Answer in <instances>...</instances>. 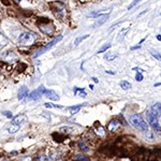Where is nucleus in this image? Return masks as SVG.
Returning <instances> with one entry per match:
<instances>
[{"label":"nucleus","instance_id":"f257e3e1","mask_svg":"<svg viewBox=\"0 0 161 161\" xmlns=\"http://www.w3.org/2000/svg\"><path fill=\"white\" fill-rule=\"evenodd\" d=\"M129 123H131L134 128L137 129L139 131L143 132V133L146 132L147 130H149V128H148V123H146V121L144 120V118L140 115V114H133V115L130 116Z\"/></svg>","mask_w":161,"mask_h":161},{"label":"nucleus","instance_id":"f03ea898","mask_svg":"<svg viewBox=\"0 0 161 161\" xmlns=\"http://www.w3.org/2000/svg\"><path fill=\"white\" fill-rule=\"evenodd\" d=\"M146 119H147L148 125L153 128L154 131H157V132L161 131V127H160V125H159L158 117H157V116H156L150 110L146 112Z\"/></svg>","mask_w":161,"mask_h":161},{"label":"nucleus","instance_id":"7ed1b4c3","mask_svg":"<svg viewBox=\"0 0 161 161\" xmlns=\"http://www.w3.org/2000/svg\"><path fill=\"white\" fill-rule=\"evenodd\" d=\"M35 35L31 32H23L18 38V45L29 46L35 43Z\"/></svg>","mask_w":161,"mask_h":161},{"label":"nucleus","instance_id":"20e7f679","mask_svg":"<svg viewBox=\"0 0 161 161\" xmlns=\"http://www.w3.org/2000/svg\"><path fill=\"white\" fill-rule=\"evenodd\" d=\"M62 40V35H58V37L56 38V39H54L53 41H51V42H48L47 44H45L44 46H42V47H40L39 49H38L37 52L35 53V55H33V58H38L39 56H41L42 54H44L45 52H47L48 49H51L52 47H53L55 44H57V43L59 42V41Z\"/></svg>","mask_w":161,"mask_h":161},{"label":"nucleus","instance_id":"39448f33","mask_svg":"<svg viewBox=\"0 0 161 161\" xmlns=\"http://www.w3.org/2000/svg\"><path fill=\"white\" fill-rule=\"evenodd\" d=\"M0 58L2 59L3 61L5 62H14L17 60V56H16V54L12 51H8V52H4L0 55Z\"/></svg>","mask_w":161,"mask_h":161},{"label":"nucleus","instance_id":"423d86ee","mask_svg":"<svg viewBox=\"0 0 161 161\" xmlns=\"http://www.w3.org/2000/svg\"><path fill=\"white\" fill-rule=\"evenodd\" d=\"M45 90L46 89L44 88V86H40L38 89H35V90H33L32 92H30L28 98H29L30 100H38L40 97H42L43 95H44Z\"/></svg>","mask_w":161,"mask_h":161},{"label":"nucleus","instance_id":"0eeeda50","mask_svg":"<svg viewBox=\"0 0 161 161\" xmlns=\"http://www.w3.org/2000/svg\"><path fill=\"white\" fill-rule=\"evenodd\" d=\"M28 96H29V90H28V88H27L26 86H23V87L19 89L17 98H18V100H24L26 99Z\"/></svg>","mask_w":161,"mask_h":161},{"label":"nucleus","instance_id":"6e6552de","mask_svg":"<svg viewBox=\"0 0 161 161\" xmlns=\"http://www.w3.org/2000/svg\"><path fill=\"white\" fill-rule=\"evenodd\" d=\"M44 96H45L47 99L52 100V101H58L59 100V96L54 90H45Z\"/></svg>","mask_w":161,"mask_h":161},{"label":"nucleus","instance_id":"1a4fd4ad","mask_svg":"<svg viewBox=\"0 0 161 161\" xmlns=\"http://www.w3.org/2000/svg\"><path fill=\"white\" fill-rule=\"evenodd\" d=\"M150 111H151L157 117H160L161 116V103H155L153 106L150 107Z\"/></svg>","mask_w":161,"mask_h":161},{"label":"nucleus","instance_id":"9d476101","mask_svg":"<svg viewBox=\"0 0 161 161\" xmlns=\"http://www.w3.org/2000/svg\"><path fill=\"white\" fill-rule=\"evenodd\" d=\"M84 105H86V103H83V104H78V105H73V106L68 107L67 110L69 111V112L73 115V114H76V113L80 112V110L84 106Z\"/></svg>","mask_w":161,"mask_h":161},{"label":"nucleus","instance_id":"9b49d317","mask_svg":"<svg viewBox=\"0 0 161 161\" xmlns=\"http://www.w3.org/2000/svg\"><path fill=\"white\" fill-rule=\"evenodd\" d=\"M120 127V123L118 120H112L109 125V130L110 131H115L116 129H118Z\"/></svg>","mask_w":161,"mask_h":161},{"label":"nucleus","instance_id":"f8f14e48","mask_svg":"<svg viewBox=\"0 0 161 161\" xmlns=\"http://www.w3.org/2000/svg\"><path fill=\"white\" fill-rule=\"evenodd\" d=\"M107 18H109V14H107V15H103V16H101V17H99V18L96 21V23L94 24V27L101 26L102 24H104L105 21H106Z\"/></svg>","mask_w":161,"mask_h":161},{"label":"nucleus","instance_id":"ddd939ff","mask_svg":"<svg viewBox=\"0 0 161 161\" xmlns=\"http://www.w3.org/2000/svg\"><path fill=\"white\" fill-rule=\"evenodd\" d=\"M13 119V123H17V125H21V123H24L26 120V116L25 115H17L15 117L12 118Z\"/></svg>","mask_w":161,"mask_h":161},{"label":"nucleus","instance_id":"4468645a","mask_svg":"<svg viewBox=\"0 0 161 161\" xmlns=\"http://www.w3.org/2000/svg\"><path fill=\"white\" fill-rule=\"evenodd\" d=\"M110 11H111V9L110 10H102V11H96V12H92V13H90L89 14V16H91V17H98V16H100V15H103V14H109L110 13Z\"/></svg>","mask_w":161,"mask_h":161},{"label":"nucleus","instance_id":"2eb2a0df","mask_svg":"<svg viewBox=\"0 0 161 161\" xmlns=\"http://www.w3.org/2000/svg\"><path fill=\"white\" fill-rule=\"evenodd\" d=\"M19 130V125H17V123H12L10 127H9V132H10L11 134L13 133H16V132Z\"/></svg>","mask_w":161,"mask_h":161},{"label":"nucleus","instance_id":"dca6fc26","mask_svg":"<svg viewBox=\"0 0 161 161\" xmlns=\"http://www.w3.org/2000/svg\"><path fill=\"white\" fill-rule=\"evenodd\" d=\"M7 44H8V39L0 32V48L4 47Z\"/></svg>","mask_w":161,"mask_h":161},{"label":"nucleus","instance_id":"f3484780","mask_svg":"<svg viewBox=\"0 0 161 161\" xmlns=\"http://www.w3.org/2000/svg\"><path fill=\"white\" fill-rule=\"evenodd\" d=\"M119 85H120V87L123 90H128V89L131 88V84L129 83V82H127V80H121L120 83H119Z\"/></svg>","mask_w":161,"mask_h":161},{"label":"nucleus","instance_id":"a211bd4d","mask_svg":"<svg viewBox=\"0 0 161 161\" xmlns=\"http://www.w3.org/2000/svg\"><path fill=\"white\" fill-rule=\"evenodd\" d=\"M74 161H90V159L84 155H76L74 157Z\"/></svg>","mask_w":161,"mask_h":161},{"label":"nucleus","instance_id":"6ab92c4d","mask_svg":"<svg viewBox=\"0 0 161 161\" xmlns=\"http://www.w3.org/2000/svg\"><path fill=\"white\" fill-rule=\"evenodd\" d=\"M74 94L80 95V97H86V92L84 91L83 88H78V87H74Z\"/></svg>","mask_w":161,"mask_h":161},{"label":"nucleus","instance_id":"aec40b11","mask_svg":"<svg viewBox=\"0 0 161 161\" xmlns=\"http://www.w3.org/2000/svg\"><path fill=\"white\" fill-rule=\"evenodd\" d=\"M88 37H89V35H82V37H78V39H76V40L74 41V45L78 46V44H80V43L82 42V41H84L85 39H87Z\"/></svg>","mask_w":161,"mask_h":161},{"label":"nucleus","instance_id":"412c9836","mask_svg":"<svg viewBox=\"0 0 161 161\" xmlns=\"http://www.w3.org/2000/svg\"><path fill=\"white\" fill-rule=\"evenodd\" d=\"M44 105H45L46 109H62V105L54 104V103H45Z\"/></svg>","mask_w":161,"mask_h":161},{"label":"nucleus","instance_id":"4be33fe9","mask_svg":"<svg viewBox=\"0 0 161 161\" xmlns=\"http://www.w3.org/2000/svg\"><path fill=\"white\" fill-rule=\"evenodd\" d=\"M144 135H145V137L147 140H149V141H153L154 140V134L150 130H147L146 132H144Z\"/></svg>","mask_w":161,"mask_h":161},{"label":"nucleus","instance_id":"5701e85b","mask_svg":"<svg viewBox=\"0 0 161 161\" xmlns=\"http://www.w3.org/2000/svg\"><path fill=\"white\" fill-rule=\"evenodd\" d=\"M111 47V44H105L104 46H103V47H101L99 49V52H98V54H100V53H103V52H105L106 51V49H109V48Z\"/></svg>","mask_w":161,"mask_h":161},{"label":"nucleus","instance_id":"b1692460","mask_svg":"<svg viewBox=\"0 0 161 161\" xmlns=\"http://www.w3.org/2000/svg\"><path fill=\"white\" fill-rule=\"evenodd\" d=\"M135 80H137V82H142V80H144V78H143V75H142V73L137 72V75H135Z\"/></svg>","mask_w":161,"mask_h":161},{"label":"nucleus","instance_id":"393cba45","mask_svg":"<svg viewBox=\"0 0 161 161\" xmlns=\"http://www.w3.org/2000/svg\"><path fill=\"white\" fill-rule=\"evenodd\" d=\"M78 145H80V149H83L84 151H85V153H88V151H89L88 147H87V146H85V145H84V143H80Z\"/></svg>","mask_w":161,"mask_h":161},{"label":"nucleus","instance_id":"a878e982","mask_svg":"<svg viewBox=\"0 0 161 161\" xmlns=\"http://www.w3.org/2000/svg\"><path fill=\"white\" fill-rule=\"evenodd\" d=\"M104 58L106 59V60H113V59L116 58V55L114 54V55H105Z\"/></svg>","mask_w":161,"mask_h":161},{"label":"nucleus","instance_id":"bb28decb","mask_svg":"<svg viewBox=\"0 0 161 161\" xmlns=\"http://www.w3.org/2000/svg\"><path fill=\"white\" fill-rule=\"evenodd\" d=\"M3 115H5L8 118H13V115H12V113L9 112V111H4V112H3Z\"/></svg>","mask_w":161,"mask_h":161},{"label":"nucleus","instance_id":"cd10ccee","mask_svg":"<svg viewBox=\"0 0 161 161\" xmlns=\"http://www.w3.org/2000/svg\"><path fill=\"white\" fill-rule=\"evenodd\" d=\"M137 2H139V0H137V1H134V2L133 3H132V4H130V5H129V10H130V9H131V8H133V7H134V5H137Z\"/></svg>","mask_w":161,"mask_h":161},{"label":"nucleus","instance_id":"c85d7f7f","mask_svg":"<svg viewBox=\"0 0 161 161\" xmlns=\"http://www.w3.org/2000/svg\"><path fill=\"white\" fill-rule=\"evenodd\" d=\"M153 56L156 57L157 59H159V60H161V55H157L156 53H153Z\"/></svg>","mask_w":161,"mask_h":161},{"label":"nucleus","instance_id":"c756f323","mask_svg":"<svg viewBox=\"0 0 161 161\" xmlns=\"http://www.w3.org/2000/svg\"><path fill=\"white\" fill-rule=\"evenodd\" d=\"M141 47V45H137V46H132L131 49L132 51H134V49H139V48Z\"/></svg>","mask_w":161,"mask_h":161},{"label":"nucleus","instance_id":"7c9ffc66","mask_svg":"<svg viewBox=\"0 0 161 161\" xmlns=\"http://www.w3.org/2000/svg\"><path fill=\"white\" fill-rule=\"evenodd\" d=\"M133 70H137V72H140V73H142L144 70H142V69H140V68H134Z\"/></svg>","mask_w":161,"mask_h":161},{"label":"nucleus","instance_id":"2f4dec72","mask_svg":"<svg viewBox=\"0 0 161 161\" xmlns=\"http://www.w3.org/2000/svg\"><path fill=\"white\" fill-rule=\"evenodd\" d=\"M2 2L4 3V4H7V5H9V1L8 0H2Z\"/></svg>","mask_w":161,"mask_h":161},{"label":"nucleus","instance_id":"473e14b6","mask_svg":"<svg viewBox=\"0 0 161 161\" xmlns=\"http://www.w3.org/2000/svg\"><path fill=\"white\" fill-rule=\"evenodd\" d=\"M158 86H161V82H159V83H156V84H155V87H158Z\"/></svg>","mask_w":161,"mask_h":161},{"label":"nucleus","instance_id":"72a5a7b5","mask_svg":"<svg viewBox=\"0 0 161 161\" xmlns=\"http://www.w3.org/2000/svg\"><path fill=\"white\" fill-rule=\"evenodd\" d=\"M92 80H94L95 83H98V82H99V80H98V78H92Z\"/></svg>","mask_w":161,"mask_h":161},{"label":"nucleus","instance_id":"f704fd0d","mask_svg":"<svg viewBox=\"0 0 161 161\" xmlns=\"http://www.w3.org/2000/svg\"><path fill=\"white\" fill-rule=\"evenodd\" d=\"M106 73H109V74H112V75H114L115 73L114 72H112V71H106Z\"/></svg>","mask_w":161,"mask_h":161},{"label":"nucleus","instance_id":"c9c22d12","mask_svg":"<svg viewBox=\"0 0 161 161\" xmlns=\"http://www.w3.org/2000/svg\"><path fill=\"white\" fill-rule=\"evenodd\" d=\"M157 39H158L159 41H161V35H157Z\"/></svg>","mask_w":161,"mask_h":161},{"label":"nucleus","instance_id":"e433bc0d","mask_svg":"<svg viewBox=\"0 0 161 161\" xmlns=\"http://www.w3.org/2000/svg\"><path fill=\"white\" fill-rule=\"evenodd\" d=\"M89 88H90V89H94V85H89Z\"/></svg>","mask_w":161,"mask_h":161},{"label":"nucleus","instance_id":"4c0bfd02","mask_svg":"<svg viewBox=\"0 0 161 161\" xmlns=\"http://www.w3.org/2000/svg\"><path fill=\"white\" fill-rule=\"evenodd\" d=\"M16 1H17V2H19V1H21V0H16Z\"/></svg>","mask_w":161,"mask_h":161}]
</instances>
